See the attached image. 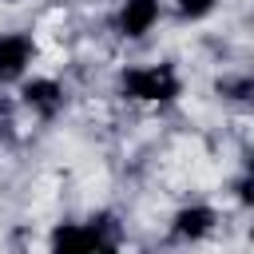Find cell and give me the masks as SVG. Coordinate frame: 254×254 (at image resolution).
Segmentation results:
<instances>
[{
  "instance_id": "30bf717a",
  "label": "cell",
  "mask_w": 254,
  "mask_h": 254,
  "mask_svg": "<svg viewBox=\"0 0 254 254\" xmlns=\"http://www.w3.org/2000/svg\"><path fill=\"white\" fill-rule=\"evenodd\" d=\"M238 175H246V179L254 183V147H246V151H242V171H238Z\"/></svg>"
},
{
  "instance_id": "277c9868",
  "label": "cell",
  "mask_w": 254,
  "mask_h": 254,
  "mask_svg": "<svg viewBox=\"0 0 254 254\" xmlns=\"http://www.w3.org/2000/svg\"><path fill=\"white\" fill-rule=\"evenodd\" d=\"M16 103H20L32 119L52 123V119H60L64 107H67V83H64L60 75H52V71H32V75H24V79L16 83Z\"/></svg>"
},
{
  "instance_id": "8fae6325",
  "label": "cell",
  "mask_w": 254,
  "mask_h": 254,
  "mask_svg": "<svg viewBox=\"0 0 254 254\" xmlns=\"http://www.w3.org/2000/svg\"><path fill=\"white\" fill-rule=\"evenodd\" d=\"M95 254H127V246H123L119 238H107V242H103V246H99Z\"/></svg>"
},
{
  "instance_id": "ba28073f",
  "label": "cell",
  "mask_w": 254,
  "mask_h": 254,
  "mask_svg": "<svg viewBox=\"0 0 254 254\" xmlns=\"http://www.w3.org/2000/svg\"><path fill=\"white\" fill-rule=\"evenodd\" d=\"M218 95H222V99H234V103H250V107H254V71H242V75L218 79Z\"/></svg>"
},
{
  "instance_id": "3957f363",
  "label": "cell",
  "mask_w": 254,
  "mask_h": 254,
  "mask_svg": "<svg viewBox=\"0 0 254 254\" xmlns=\"http://www.w3.org/2000/svg\"><path fill=\"white\" fill-rule=\"evenodd\" d=\"M222 226V210L206 198H194V202H183L171 210L167 218V242L171 246H202L218 234Z\"/></svg>"
},
{
  "instance_id": "8992f818",
  "label": "cell",
  "mask_w": 254,
  "mask_h": 254,
  "mask_svg": "<svg viewBox=\"0 0 254 254\" xmlns=\"http://www.w3.org/2000/svg\"><path fill=\"white\" fill-rule=\"evenodd\" d=\"M163 12H167V0H119L111 12V32L127 44H139L163 24Z\"/></svg>"
},
{
  "instance_id": "52a82bcc",
  "label": "cell",
  "mask_w": 254,
  "mask_h": 254,
  "mask_svg": "<svg viewBox=\"0 0 254 254\" xmlns=\"http://www.w3.org/2000/svg\"><path fill=\"white\" fill-rule=\"evenodd\" d=\"M167 4H171L179 24H202V20H210L218 12L222 0H167Z\"/></svg>"
},
{
  "instance_id": "9c48e42d",
  "label": "cell",
  "mask_w": 254,
  "mask_h": 254,
  "mask_svg": "<svg viewBox=\"0 0 254 254\" xmlns=\"http://www.w3.org/2000/svg\"><path fill=\"white\" fill-rule=\"evenodd\" d=\"M230 198H234L242 210H254V183H250L246 175H234V183H230Z\"/></svg>"
},
{
  "instance_id": "5b68a950",
  "label": "cell",
  "mask_w": 254,
  "mask_h": 254,
  "mask_svg": "<svg viewBox=\"0 0 254 254\" xmlns=\"http://www.w3.org/2000/svg\"><path fill=\"white\" fill-rule=\"evenodd\" d=\"M40 60V40L24 28L0 32V87H16L24 75L36 71Z\"/></svg>"
},
{
  "instance_id": "6da1fadb",
  "label": "cell",
  "mask_w": 254,
  "mask_h": 254,
  "mask_svg": "<svg viewBox=\"0 0 254 254\" xmlns=\"http://www.w3.org/2000/svg\"><path fill=\"white\" fill-rule=\"evenodd\" d=\"M115 95L131 107H175L187 95L183 67L171 60H139L115 71Z\"/></svg>"
},
{
  "instance_id": "7a4b0ae2",
  "label": "cell",
  "mask_w": 254,
  "mask_h": 254,
  "mask_svg": "<svg viewBox=\"0 0 254 254\" xmlns=\"http://www.w3.org/2000/svg\"><path fill=\"white\" fill-rule=\"evenodd\" d=\"M107 238H119L115 218L107 210L83 214V218H64L48 230V246L44 254H95Z\"/></svg>"
}]
</instances>
